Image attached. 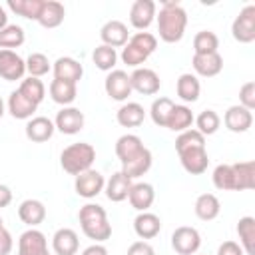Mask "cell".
<instances>
[{"label":"cell","mask_w":255,"mask_h":255,"mask_svg":"<svg viewBox=\"0 0 255 255\" xmlns=\"http://www.w3.org/2000/svg\"><path fill=\"white\" fill-rule=\"evenodd\" d=\"M96 159V149L94 145L86 143V141H78L68 145L62 155H60V165L66 173L70 175H80L88 169H92V163Z\"/></svg>","instance_id":"3957f363"},{"label":"cell","mask_w":255,"mask_h":255,"mask_svg":"<svg viewBox=\"0 0 255 255\" xmlns=\"http://www.w3.org/2000/svg\"><path fill=\"white\" fill-rule=\"evenodd\" d=\"M104 88H106V94H108L112 100H116V102L128 100V96L133 92V90H131L129 76H128L124 70H112V72L106 76Z\"/></svg>","instance_id":"9c48e42d"},{"label":"cell","mask_w":255,"mask_h":255,"mask_svg":"<svg viewBox=\"0 0 255 255\" xmlns=\"http://www.w3.org/2000/svg\"><path fill=\"white\" fill-rule=\"evenodd\" d=\"M92 60H94V64H96L100 70H104V72H112L114 66H116V62H118V52H116L114 48L102 44V46H98V48L94 50Z\"/></svg>","instance_id":"b9f144b4"},{"label":"cell","mask_w":255,"mask_h":255,"mask_svg":"<svg viewBox=\"0 0 255 255\" xmlns=\"http://www.w3.org/2000/svg\"><path fill=\"white\" fill-rule=\"evenodd\" d=\"M4 116V100H2V96H0V118Z\"/></svg>","instance_id":"11a10c76"},{"label":"cell","mask_w":255,"mask_h":255,"mask_svg":"<svg viewBox=\"0 0 255 255\" xmlns=\"http://www.w3.org/2000/svg\"><path fill=\"white\" fill-rule=\"evenodd\" d=\"M231 34L241 44H251L255 40V6L247 4L231 24Z\"/></svg>","instance_id":"277c9868"},{"label":"cell","mask_w":255,"mask_h":255,"mask_svg":"<svg viewBox=\"0 0 255 255\" xmlns=\"http://www.w3.org/2000/svg\"><path fill=\"white\" fill-rule=\"evenodd\" d=\"M201 245V235L195 227L181 225L171 233V247L179 255H195Z\"/></svg>","instance_id":"5b68a950"},{"label":"cell","mask_w":255,"mask_h":255,"mask_svg":"<svg viewBox=\"0 0 255 255\" xmlns=\"http://www.w3.org/2000/svg\"><path fill=\"white\" fill-rule=\"evenodd\" d=\"M233 169V189L247 191L255 187V163L253 161H239L231 165Z\"/></svg>","instance_id":"7402d4cb"},{"label":"cell","mask_w":255,"mask_h":255,"mask_svg":"<svg viewBox=\"0 0 255 255\" xmlns=\"http://www.w3.org/2000/svg\"><path fill=\"white\" fill-rule=\"evenodd\" d=\"M217 255H245L241 245L235 243V241H223L217 249Z\"/></svg>","instance_id":"f907efd6"},{"label":"cell","mask_w":255,"mask_h":255,"mask_svg":"<svg viewBox=\"0 0 255 255\" xmlns=\"http://www.w3.org/2000/svg\"><path fill=\"white\" fill-rule=\"evenodd\" d=\"M82 255H108V249L102 243H94L82 251Z\"/></svg>","instance_id":"f5cc1de1"},{"label":"cell","mask_w":255,"mask_h":255,"mask_svg":"<svg viewBox=\"0 0 255 255\" xmlns=\"http://www.w3.org/2000/svg\"><path fill=\"white\" fill-rule=\"evenodd\" d=\"M50 62H48V58L44 56V54H40V52H34V54H30L28 56V60H26V72L32 76V78H42V76H46L48 72H50Z\"/></svg>","instance_id":"7bdbcfd3"},{"label":"cell","mask_w":255,"mask_h":255,"mask_svg":"<svg viewBox=\"0 0 255 255\" xmlns=\"http://www.w3.org/2000/svg\"><path fill=\"white\" fill-rule=\"evenodd\" d=\"M128 199L131 203L133 209H137L139 213L141 211H147L155 199V191H153V185L151 183H145V181H139V183H131L129 187V193H128Z\"/></svg>","instance_id":"e0dca14e"},{"label":"cell","mask_w":255,"mask_h":255,"mask_svg":"<svg viewBox=\"0 0 255 255\" xmlns=\"http://www.w3.org/2000/svg\"><path fill=\"white\" fill-rule=\"evenodd\" d=\"M155 18V2L153 0H135L129 8V22L135 30H145Z\"/></svg>","instance_id":"5bb4252c"},{"label":"cell","mask_w":255,"mask_h":255,"mask_svg":"<svg viewBox=\"0 0 255 255\" xmlns=\"http://www.w3.org/2000/svg\"><path fill=\"white\" fill-rule=\"evenodd\" d=\"M193 122L197 124V131H199L203 137H205V135H213V133L219 129V126H221V118H219L217 112H213V110H203Z\"/></svg>","instance_id":"f35d334b"},{"label":"cell","mask_w":255,"mask_h":255,"mask_svg":"<svg viewBox=\"0 0 255 255\" xmlns=\"http://www.w3.org/2000/svg\"><path fill=\"white\" fill-rule=\"evenodd\" d=\"M42 6H44V0H8V8L14 14L28 20H36V22L42 12Z\"/></svg>","instance_id":"e575fe53"},{"label":"cell","mask_w":255,"mask_h":255,"mask_svg":"<svg viewBox=\"0 0 255 255\" xmlns=\"http://www.w3.org/2000/svg\"><path fill=\"white\" fill-rule=\"evenodd\" d=\"M26 40L24 36V28L16 26V24H8L6 28L0 30V50H12L22 46Z\"/></svg>","instance_id":"74e56055"},{"label":"cell","mask_w":255,"mask_h":255,"mask_svg":"<svg viewBox=\"0 0 255 255\" xmlns=\"http://www.w3.org/2000/svg\"><path fill=\"white\" fill-rule=\"evenodd\" d=\"M78 219L82 225V231L88 239H94L96 243H102L112 237V225L108 221L106 209L98 203H86L78 211Z\"/></svg>","instance_id":"7a4b0ae2"},{"label":"cell","mask_w":255,"mask_h":255,"mask_svg":"<svg viewBox=\"0 0 255 255\" xmlns=\"http://www.w3.org/2000/svg\"><path fill=\"white\" fill-rule=\"evenodd\" d=\"M104 185H106V179L100 171L96 169H88L80 175H76V181H74V189L80 197H86V199H92L96 197L98 193L104 191Z\"/></svg>","instance_id":"8992f818"},{"label":"cell","mask_w":255,"mask_h":255,"mask_svg":"<svg viewBox=\"0 0 255 255\" xmlns=\"http://www.w3.org/2000/svg\"><path fill=\"white\" fill-rule=\"evenodd\" d=\"M187 26V14L177 2H163L157 16V32L159 38L167 44H175L183 38Z\"/></svg>","instance_id":"6da1fadb"},{"label":"cell","mask_w":255,"mask_h":255,"mask_svg":"<svg viewBox=\"0 0 255 255\" xmlns=\"http://www.w3.org/2000/svg\"><path fill=\"white\" fill-rule=\"evenodd\" d=\"M223 124L229 131L233 133H243L251 128L253 124V114L249 110H245L243 106H231L225 116H223Z\"/></svg>","instance_id":"9a60e30c"},{"label":"cell","mask_w":255,"mask_h":255,"mask_svg":"<svg viewBox=\"0 0 255 255\" xmlns=\"http://www.w3.org/2000/svg\"><path fill=\"white\" fill-rule=\"evenodd\" d=\"M18 255H50L46 235L34 227L24 231L18 239Z\"/></svg>","instance_id":"ba28073f"},{"label":"cell","mask_w":255,"mask_h":255,"mask_svg":"<svg viewBox=\"0 0 255 255\" xmlns=\"http://www.w3.org/2000/svg\"><path fill=\"white\" fill-rule=\"evenodd\" d=\"M18 217H20L22 223H26L30 227H36L46 219V207L38 199H26L18 207Z\"/></svg>","instance_id":"d4e9b609"},{"label":"cell","mask_w":255,"mask_h":255,"mask_svg":"<svg viewBox=\"0 0 255 255\" xmlns=\"http://www.w3.org/2000/svg\"><path fill=\"white\" fill-rule=\"evenodd\" d=\"M84 122H86V118L78 108L66 106L58 112V116L54 120V126H56L58 131H62L66 135H74L84 128Z\"/></svg>","instance_id":"8fae6325"},{"label":"cell","mask_w":255,"mask_h":255,"mask_svg":"<svg viewBox=\"0 0 255 255\" xmlns=\"http://www.w3.org/2000/svg\"><path fill=\"white\" fill-rule=\"evenodd\" d=\"M177 155H179V161H181L183 169L187 173H191V175H201L209 165V157H207L205 147L187 149V151H181Z\"/></svg>","instance_id":"2e32d148"},{"label":"cell","mask_w":255,"mask_h":255,"mask_svg":"<svg viewBox=\"0 0 255 255\" xmlns=\"http://www.w3.org/2000/svg\"><path fill=\"white\" fill-rule=\"evenodd\" d=\"M195 147H205V137L197 131V129H185L177 135L175 139V151H187V149H195Z\"/></svg>","instance_id":"60d3db41"},{"label":"cell","mask_w":255,"mask_h":255,"mask_svg":"<svg viewBox=\"0 0 255 255\" xmlns=\"http://www.w3.org/2000/svg\"><path fill=\"white\" fill-rule=\"evenodd\" d=\"M129 82H131V90L143 96H153L161 88V80L151 68H135L129 74Z\"/></svg>","instance_id":"52a82bcc"},{"label":"cell","mask_w":255,"mask_h":255,"mask_svg":"<svg viewBox=\"0 0 255 255\" xmlns=\"http://www.w3.org/2000/svg\"><path fill=\"white\" fill-rule=\"evenodd\" d=\"M133 231H135V235L139 239H153L161 231V219L155 213L141 211L133 219Z\"/></svg>","instance_id":"cb8c5ba5"},{"label":"cell","mask_w":255,"mask_h":255,"mask_svg":"<svg viewBox=\"0 0 255 255\" xmlns=\"http://www.w3.org/2000/svg\"><path fill=\"white\" fill-rule=\"evenodd\" d=\"M26 72V62L14 50H0V78L6 82L22 80Z\"/></svg>","instance_id":"30bf717a"},{"label":"cell","mask_w":255,"mask_h":255,"mask_svg":"<svg viewBox=\"0 0 255 255\" xmlns=\"http://www.w3.org/2000/svg\"><path fill=\"white\" fill-rule=\"evenodd\" d=\"M8 26V16H6V10L0 6V30Z\"/></svg>","instance_id":"db71d44e"},{"label":"cell","mask_w":255,"mask_h":255,"mask_svg":"<svg viewBox=\"0 0 255 255\" xmlns=\"http://www.w3.org/2000/svg\"><path fill=\"white\" fill-rule=\"evenodd\" d=\"M54 129H56V126L52 120H48L44 116H36V118H30V122L26 124V137L30 141L42 143L54 135Z\"/></svg>","instance_id":"d6986e66"},{"label":"cell","mask_w":255,"mask_h":255,"mask_svg":"<svg viewBox=\"0 0 255 255\" xmlns=\"http://www.w3.org/2000/svg\"><path fill=\"white\" fill-rule=\"evenodd\" d=\"M50 98L56 102V104H60V106H70L74 100H76V96H78V88H76V84H70V82H62V80H52L50 82Z\"/></svg>","instance_id":"4dcf8cb0"},{"label":"cell","mask_w":255,"mask_h":255,"mask_svg":"<svg viewBox=\"0 0 255 255\" xmlns=\"http://www.w3.org/2000/svg\"><path fill=\"white\" fill-rule=\"evenodd\" d=\"M151 161H153L151 151H149L147 147H143L139 153H135L133 157H129L128 161H124V163H122V173H124V175H128L129 179L139 177V175H143V173H147V171H149Z\"/></svg>","instance_id":"44dd1931"},{"label":"cell","mask_w":255,"mask_h":255,"mask_svg":"<svg viewBox=\"0 0 255 255\" xmlns=\"http://www.w3.org/2000/svg\"><path fill=\"white\" fill-rule=\"evenodd\" d=\"M18 92H20L26 100H30L32 104L38 106V104L44 100V96H46V86L42 84L40 78H32V76H28V78H24V80L20 82Z\"/></svg>","instance_id":"d590c367"},{"label":"cell","mask_w":255,"mask_h":255,"mask_svg":"<svg viewBox=\"0 0 255 255\" xmlns=\"http://www.w3.org/2000/svg\"><path fill=\"white\" fill-rule=\"evenodd\" d=\"M213 185L221 191H231L233 189V169L229 163H219L213 169Z\"/></svg>","instance_id":"ee69618b"},{"label":"cell","mask_w":255,"mask_h":255,"mask_svg":"<svg viewBox=\"0 0 255 255\" xmlns=\"http://www.w3.org/2000/svg\"><path fill=\"white\" fill-rule=\"evenodd\" d=\"M80 247L78 233L70 227H62L52 237V249L56 255H76Z\"/></svg>","instance_id":"ac0fdd59"},{"label":"cell","mask_w":255,"mask_h":255,"mask_svg":"<svg viewBox=\"0 0 255 255\" xmlns=\"http://www.w3.org/2000/svg\"><path fill=\"white\" fill-rule=\"evenodd\" d=\"M191 66H193L195 74H199L203 78H213V76H217L223 70V58L219 56V52H215V54H203V56L193 54Z\"/></svg>","instance_id":"ffe728a7"},{"label":"cell","mask_w":255,"mask_h":255,"mask_svg":"<svg viewBox=\"0 0 255 255\" xmlns=\"http://www.w3.org/2000/svg\"><path fill=\"white\" fill-rule=\"evenodd\" d=\"M36 108L38 106L32 104L30 100H26L18 90L8 96V112L14 120H30L32 114L36 112Z\"/></svg>","instance_id":"83f0119b"},{"label":"cell","mask_w":255,"mask_h":255,"mask_svg":"<svg viewBox=\"0 0 255 255\" xmlns=\"http://www.w3.org/2000/svg\"><path fill=\"white\" fill-rule=\"evenodd\" d=\"M129 44H133L135 48H139L143 54H153L155 52V48H157V38L153 36V34H149V32H135L129 40H128Z\"/></svg>","instance_id":"f6af8a7d"},{"label":"cell","mask_w":255,"mask_h":255,"mask_svg":"<svg viewBox=\"0 0 255 255\" xmlns=\"http://www.w3.org/2000/svg\"><path fill=\"white\" fill-rule=\"evenodd\" d=\"M100 38L104 42V46H110V48H120V46H126L128 40H129V32H128V26L120 20H110L102 26L100 30Z\"/></svg>","instance_id":"4fadbf2b"},{"label":"cell","mask_w":255,"mask_h":255,"mask_svg":"<svg viewBox=\"0 0 255 255\" xmlns=\"http://www.w3.org/2000/svg\"><path fill=\"white\" fill-rule=\"evenodd\" d=\"M0 227H4V225H2V217H0Z\"/></svg>","instance_id":"9f6ffc18"},{"label":"cell","mask_w":255,"mask_h":255,"mask_svg":"<svg viewBox=\"0 0 255 255\" xmlns=\"http://www.w3.org/2000/svg\"><path fill=\"white\" fill-rule=\"evenodd\" d=\"M64 16H66V8H64L62 2H58V0H44L42 12L38 16V22L44 28H58L64 22Z\"/></svg>","instance_id":"484cf974"},{"label":"cell","mask_w":255,"mask_h":255,"mask_svg":"<svg viewBox=\"0 0 255 255\" xmlns=\"http://www.w3.org/2000/svg\"><path fill=\"white\" fill-rule=\"evenodd\" d=\"M14 247V239L6 227H0V255H10Z\"/></svg>","instance_id":"681fc988"},{"label":"cell","mask_w":255,"mask_h":255,"mask_svg":"<svg viewBox=\"0 0 255 255\" xmlns=\"http://www.w3.org/2000/svg\"><path fill=\"white\" fill-rule=\"evenodd\" d=\"M173 106H175V104H173L169 98H157V100H153V104H151V108H149V116H151L153 124L159 126V128H165L167 118H169Z\"/></svg>","instance_id":"ab89813d"},{"label":"cell","mask_w":255,"mask_h":255,"mask_svg":"<svg viewBox=\"0 0 255 255\" xmlns=\"http://www.w3.org/2000/svg\"><path fill=\"white\" fill-rule=\"evenodd\" d=\"M126 255H155V251L147 241H135V243H131L128 247Z\"/></svg>","instance_id":"c3c4849f"},{"label":"cell","mask_w":255,"mask_h":255,"mask_svg":"<svg viewBox=\"0 0 255 255\" xmlns=\"http://www.w3.org/2000/svg\"><path fill=\"white\" fill-rule=\"evenodd\" d=\"M219 48V38L215 36V32L211 30H201L193 36V52L197 56L203 54H215Z\"/></svg>","instance_id":"8d00e7d4"},{"label":"cell","mask_w":255,"mask_h":255,"mask_svg":"<svg viewBox=\"0 0 255 255\" xmlns=\"http://www.w3.org/2000/svg\"><path fill=\"white\" fill-rule=\"evenodd\" d=\"M116 120H118V124L124 126V128H137V126H141L143 120H145V110H143V106H139L137 102H128V104H124V106L118 110Z\"/></svg>","instance_id":"4316f807"},{"label":"cell","mask_w":255,"mask_h":255,"mask_svg":"<svg viewBox=\"0 0 255 255\" xmlns=\"http://www.w3.org/2000/svg\"><path fill=\"white\" fill-rule=\"evenodd\" d=\"M10 201H12V191H10V187L0 183V209L8 207V205H10Z\"/></svg>","instance_id":"816d5d0a"},{"label":"cell","mask_w":255,"mask_h":255,"mask_svg":"<svg viewBox=\"0 0 255 255\" xmlns=\"http://www.w3.org/2000/svg\"><path fill=\"white\" fill-rule=\"evenodd\" d=\"M175 92H177V96H179L183 102L193 104V102H197V98H199L201 84H199L197 76H193V74H181V76L177 78Z\"/></svg>","instance_id":"f1b7e54d"},{"label":"cell","mask_w":255,"mask_h":255,"mask_svg":"<svg viewBox=\"0 0 255 255\" xmlns=\"http://www.w3.org/2000/svg\"><path fill=\"white\" fill-rule=\"evenodd\" d=\"M147 58H149L147 54H143L139 48H135V46H133V44H129V42L122 48V62H124V64H128L129 68H139Z\"/></svg>","instance_id":"bcb514c9"},{"label":"cell","mask_w":255,"mask_h":255,"mask_svg":"<svg viewBox=\"0 0 255 255\" xmlns=\"http://www.w3.org/2000/svg\"><path fill=\"white\" fill-rule=\"evenodd\" d=\"M143 147H145V145H143V141H141L137 135L126 133V135H122V137L116 141V155H118V159L124 163V161H128L129 157H133L135 153H139Z\"/></svg>","instance_id":"836d02e7"},{"label":"cell","mask_w":255,"mask_h":255,"mask_svg":"<svg viewBox=\"0 0 255 255\" xmlns=\"http://www.w3.org/2000/svg\"><path fill=\"white\" fill-rule=\"evenodd\" d=\"M129 187H131V179L128 175H124L122 171H116L104 185L106 189V197L114 203H120L124 199H128V193H129Z\"/></svg>","instance_id":"603a6c76"},{"label":"cell","mask_w":255,"mask_h":255,"mask_svg":"<svg viewBox=\"0 0 255 255\" xmlns=\"http://www.w3.org/2000/svg\"><path fill=\"white\" fill-rule=\"evenodd\" d=\"M221 211V203L219 199L213 195V193H201L197 199H195V215L201 219V221H211L219 215Z\"/></svg>","instance_id":"1f68e13d"},{"label":"cell","mask_w":255,"mask_h":255,"mask_svg":"<svg viewBox=\"0 0 255 255\" xmlns=\"http://www.w3.org/2000/svg\"><path fill=\"white\" fill-rule=\"evenodd\" d=\"M193 112L187 108V106H173L169 118H167V124L165 128H169L171 131H185V129H191V124H193Z\"/></svg>","instance_id":"d6a6232c"},{"label":"cell","mask_w":255,"mask_h":255,"mask_svg":"<svg viewBox=\"0 0 255 255\" xmlns=\"http://www.w3.org/2000/svg\"><path fill=\"white\" fill-rule=\"evenodd\" d=\"M237 235H239V243H241L243 253L255 255V219L251 215H245L239 219Z\"/></svg>","instance_id":"f546056e"},{"label":"cell","mask_w":255,"mask_h":255,"mask_svg":"<svg viewBox=\"0 0 255 255\" xmlns=\"http://www.w3.org/2000/svg\"><path fill=\"white\" fill-rule=\"evenodd\" d=\"M239 106H243L245 110H249V112H253V108H255V82H247V84H243L241 86V90H239Z\"/></svg>","instance_id":"7dc6e473"},{"label":"cell","mask_w":255,"mask_h":255,"mask_svg":"<svg viewBox=\"0 0 255 255\" xmlns=\"http://www.w3.org/2000/svg\"><path fill=\"white\" fill-rule=\"evenodd\" d=\"M52 72H54V80H62V82H70V84H78L84 76L82 64L70 56L58 58L52 66Z\"/></svg>","instance_id":"7c38bea8"}]
</instances>
